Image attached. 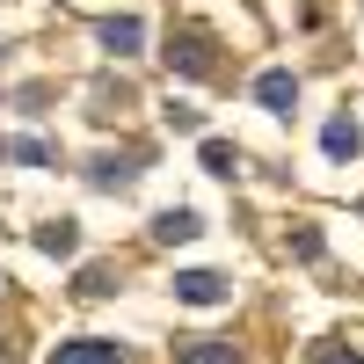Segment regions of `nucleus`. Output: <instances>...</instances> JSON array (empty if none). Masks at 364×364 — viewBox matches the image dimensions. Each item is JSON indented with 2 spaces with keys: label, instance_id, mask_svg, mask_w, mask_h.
<instances>
[{
  "label": "nucleus",
  "instance_id": "7",
  "mask_svg": "<svg viewBox=\"0 0 364 364\" xmlns=\"http://www.w3.org/2000/svg\"><path fill=\"white\" fill-rule=\"evenodd\" d=\"M204 226H197V211H161V219H154V240H161V248H175V240H197Z\"/></svg>",
  "mask_w": 364,
  "mask_h": 364
},
{
  "label": "nucleus",
  "instance_id": "12",
  "mask_svg": "<svg viewBox=\"0 0 364 364\" xmlns=\"http://www.w3.org/2000/svg\"><path fill=\"white\" fill-rule=\"evenodd\" d=\"M314 364H357L350 350H328V343H314Z\"/></svg>",
  "mask_w": 364,
  "mask_h": 364
},
{
  "label": "nucleus",
  "instance_id": "4",
  "mask_svg": "<svg viewBox=\"0 0 364 364\" xmlns=\"http://www.w3.org/2000/svg\"><path fill=\"white\" fill-rule=\"evenodd\" d=\"M95 37H102L117 58H132V51L146 44V22H139V15H109V22H95Z\"/></svg>",
  "mask_w": 364,
  "mask_h": 364
},
{
  "label": "nucleus",
  "instance_id": "10",
  "mask_svg": "<svg viewBox=\"0 0 364 364\" xmlns=\"http://www.w3.org/2000/svg\"><path fill=\"white\" fill-rule=\"evenodd\" d=\"M8 154H15V161H29V168H44V161H51V154H44V139H15Z\"/></svg>",
  "mask_w": 364,
  "mask_h": 364
},
{
  "label": "nucleus",
  "instance_id": "2",
  "mask_svg": "<svg viewBox=\"0 0 364 364\" xmlns=\"http://www.w3.org/2000/svg\"><path fill=\"white\" fill-rule=\"evenodd\" d=\"M255 102H262V109H277V117H291V109H299V80H291L284 66H269V73L255 80Z\"/></svg>",
  "mask_w": 364,
  "mask_h": 364
},
{
  "label": "nucleus",
  "instance_id": "8",
  "mask_svg": "<svg viewBox=\"0 0 364 364\" xmlns=\"http://www.w3.org/2000/svg\"><path fill=\"white\" fill-rule=\"evenodd\" d=\"M37 248H44V255H73V248H80L73 219H51V226H37Z\"/></svg>",
  "mask_w": 364,
  "mask_h": 364
},
{
  "label": "nucleus",
  "instance_id": "11",
  "mask_svg": "<svg viewBox=\"0 0 364 364\" xmlns=\"http://www.w3.org/2000/svg\"><path fill=\"white\" fill-rule=\"evenodd\" d=\"M168 58H182V73H204V66H211V58H204V44H197V37L182 44V51H168Z\"/></svg>",
  "mask_w": 364,
  "mask_h": 364
},
{
  "label": "nucleus",
  "instance_id": "9",
  "mask_svg": "<svg viewBox=\"0 0 364 364\" xmlns=\"http://www.w3.org/2000/svg\"><path fill=\"white\" fill-rule=\"evenodd\" d=\"M204 168H211V175H233V168H240V154H233L226 139H204Z\"/></svg>",
  "mask_w": 364,
  "mask_h": 364
},
{
  "label": "nucleus",
  "instance_id": "6",
  "mask_svg": "<svg viewBox=\"0 0 364 364\" xmlns=\"http://www.w3.org/2000/svg\"><path fill=\"white\" fill-rule=\"evenodd\" d=\"M175 364H240V350H233V343L197 336V343H182V350H175Z\"/></svg>",
  "mask_w": 364,
  "mask_h": 364
},
{
  "label": "nucleus",
  "instance_id": "1",
  "mask_svg": "<svg viewBox=\"0 0 364 364\" xmlns=\"http://www.w3.org/2000/svg\"><path fill=\"white\" fill-rule=\"evenodd\" d=\"M226 277H219V269H182V277H175V299H190V306H226Z\"/></svg>",
  "mask_w": 364,
  "mask_h": 364
},
{
  "label": "nucleus",
  "instance_id": "3",
  "mask_svg": "<svg viewBox=\"0 0 364 364\" xmlns=\"http://www.w3.org/2000/svg\"><path fill=\"white\" fill-rule=\"evenodd\" d=\"M51 364H124V350L102 343V336H80V343H58V350H51Z\"/></svg>",
  "mask_w": 364,
  "mask_h": 364
},
{
  "label": "nucleus",
  "instance_id": "5",
  "mask_svg": "<svg viewBox=\"0 0 364 364\" xmlns=\"http://www.w3.org/2000/svg\"><path fill=\"white\" fill-rule=\"evenodd\" d=\"M321 146H328V161H357V124H350V117H328V124H321Z\"/></svg>",
  "mask_w": 364,
  "mask_h": 364
}]
</instances>
